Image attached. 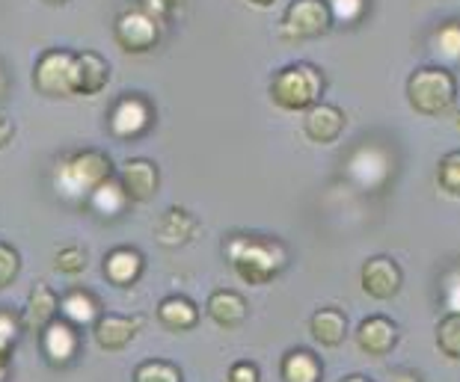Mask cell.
<instances>
[{"mask_svg": "<svg viewBox=\"0 0 460 382\" xmlns=\"http://www.w3.org/2000/svg\"><path fill=\"white\" fill-rule=\"evenodd\" d=\"M36 90L48 98H68L75 95V54L63 48H51L36 60L33 68Z\"/></svg>", "mask_w": 460, "mask_h": 382, "instance_id": "cell-5", "label": "cell"}, {"mask_svg": "<svg viewBox=\"0 0 460 382\" xmlns=\"http://www.w3.org/2000/svg\"><path fill=\"white\" fill-rule=\"evenodd\" d=\"M205 308H208V317L217 323L220 329H234L247 320V302L234 291H214Z\"/></svg>", "mask_w": 460, "mask_h": 382, "instance_id": "cell-18", "label": "cell"}, {"mask_svg": "<svg viewBox=\"0 0 460 382\" xmlns=\"http://www.w3.org/2000/svg\"><path fill=\"white\" fill-rule=\"evenodd\" d=\"M113 36H116V42H119L122 51L146 54V51H152V48L158 45L161 22H158V18H152L146 9L134 6V9H128V13H122L119 18H116Z\"/></svg>", "mask_w": 460, "mask_h": 382, "instance_id": "cell-7", "label": "cell"}, {"mask_svg": "<svg viewBox=\"0 0 460 382\" xmlns=\"http://www.w3.org/2000/svg\"><path fill=\"white\" fill-rule=\"evenodd\" d=\"M18 335H22V317L9 315V311H0V341L15 344Z\"/></svg>", "mask_w": 460, "mask_h": 382, "instance_id": "cell-33", "label": "cell"}, {"mask_svg": "<svg viewBox=\"0 0 460 382\" xmlns=\"http://www.w3.org/2000/svg\"><path fill=\"white\" fill-rule=\"evenodd\" d=\"M143 267H146L143 255L137 252L134 247L111 249L104 255V264H102L104 279L111 282V285H116V288H131L134 282L143 276Z\"/></svg>", "mask_w": 460, "mask_h": 382, "instance_id": "cell-14", "label": "cell"}, {"mask_svg": "<svg viewBox=\"0 0 460 382\" xmlns=\"http://www.w3.org/2000/svg\"><path fill=\"white\" fill-rule=\"evenodd\" d=\"M39 338H42V352H45L48 365H54V368L72 365L77 350H81V332H77V326H72L68 320H60V317L48 323Z\"/></svg>", "mask_w": 460, "mask_h": 382, "instance_id": "cell-10", "label": "cell"}, {"mask_svg": "<svg viewBox=\"0 0 460 382\" xmlns=\"http://www.w3.org/2000/svg\"><path fill=\"white\" fill-rule=\"evenodd\" d=\"M457 95L455 74L439 65L416 68L407 77V101L419 116H443L452 110Z\"/></svg>", "mask_w": 460, "mask_h": 382, "instance_id": "cell-3", "label": "cell"}, {"mask_svg": "<svg viewBox=\"0 0 460 382\" xmlns=\"http://www.w3.org/2000/svg\"><path fill=\"white\" fill-rule=\"evenodd\" d=\"M282 379L286 382H321V361L315 352L295 350L282 359Z\"/></svg>", "mask_w": 460, "mask_h": 382, "instance_id": "cell-23", "label": "cell"}, {"mask_svg": "<svg viewBox=\"0 0 460 382\" xmlns=\"http://www.w3.org/2000/svg\"><path fill=\"white\" fill-rule=\"evenodd\" d=\"M119 184L125 195H128V202H152L155 195H158V187H161V172L158 166L146 158H131L122 163L119 169Z\"/></svg>", "mask_w": 460, "mask_h": 382, "instance_id": "cell-11", "label": "cell"}, {"mask_svg": "<svg viewBox=\"0 0 460 382\" xmlns=\"http://www.w3.org/2000/svg\"><path fill=\"white\" fill-rule=\"evenodd\" d=\"M434 51L443 60L460 63V22H448L434 33Z\"/></svg>", "mask_w": 460, "mask_h": 382, "instance_id": "cell-26", "label": "cell"}, {"mask_svg": "<svg viewBox=\"0 0 460 382\" xmlns=\"http://www.w3.org/2000/svg\"><path fill=\"white\" fill-rule=\"evenodd\" d=\"M140 326L143 317H125V315H113V311H102L99 320L93 323V335L95 344L104 352H119L137 338Z\"/></svg>", "mask_w": 460, "mask_h": 382, "instance_id": "cell-12", "label": "cell"}, {"mask_svg": "<svg viewBox=\"0 0 460 382\" xmlns=\"http://www.w3.org/2000/svg\"><path fill=\"white\" fill-rule=\"evenodd\" d=\"M259 368L252 361H234L229 368V382H259Z\"/></svg>", "mask_w": 460, "mask_h": 382, "instance_id": "cell-34", "label": "cell"}, {"mask_svg": "<svg viewBox=\"0 0 460 382\" xmlns=\"http://www.w3.org/2000/svg\"><path fill=\"white\" fill-rule=\"evenodd\" d=\"M247 4L259 6V9H268V6H273V4H277V0H247Z\"/></svg>", "mask_w": 460, "mask_h": 382, "instance_id": "cell-38", "label": "cell"}, {"mask_svg": "<svg viewBox=\"0 0 460 382\" xmlns=\"http://www.w3.org/2000/svg\"><path fill=\"white\" fill-rule=\"evenodd\" d=\"M13 136H15V125L9 119H0V149H6L13 143Z\"/></svg>", "mask_w": 460, "mask_h": 382, "instance_id": "cell-37", "label": "cell"}, {"mask_svg": "<svg viewBox=\"0 0 460 382\" xmlns=\"http://www.w3.org/2000/svg\"><path fill=\"white\" fill-rule=\"evenodd\" d=\"M455 125L460 127V110H457V116H455Z\"/></svg>", "mask_w": 460, "mask_h": 382, "instance_id": "cell-41", "label": "cell"}, {"mask_svg": "<svg viewBox=\"0 0 460 382\" xmlns=\"http://www.w3.org/2000/svg\"><path fill=\"white\" fill-rule=\"evenodd\" d=\"M166 6L175 9V6H184V0H166Z\"/></svg>", "mask_w": 460, "mask_h": 382, "instance_id": "cell-40", "label": "cell"}, {"mask_svg": "<svg viewBox=\"0 0 460 382\" xmlns=\"http://www.w3.org/2000/svg\"><path fill=\"white\" fill-rule=\"evenodd\" d=\"M226 258L232 270L247 285H268L286 270L288 252L279 240L256 238V234H234L226 240Z\"/></svg>", "mask_w": 460, "mask_h": 382, "instance_id": "cell-1", "label": "cell"}, {"mask_svg": "<svg viewBox=\"0 0 460 382\" xmlns=\"http://www.w3.org/2000/svg\"><path fill=\"white\" fill-rule=\"evenodd\" d=\"M140 9H146L152 18H158L161 24H164V18L172 13V9L166 6V0H140Z\"/></svg>", "mask_w": 460, "mask_h": 382, "instance_id": "cell-35", "label": "cell"}, {"mask_svg": "<svg viewBox=\"0 0 460 382\" xmlns=\"http://www.w3.org/2000/svg\"><path fill=\"white\" fill-rule=\"evenodd\" d=\"M60 315L63 320H68L72 326H93L95 320L102 315V306L93 300V293L86 291H68L66 297L60 300Z\"/></svg>", "mask_w": 460, "mask_h": 382, "instance_id": "cell-21", "label": "cell"}, {"mask_svg": "<svg viewBox=\"0 0 460 382\" xmlns=\"http://www.w3.org/2000/svg\"><path fill=\"white\" fill-rule=\"evenodd\" d=\"M345 131V113L332 104H315L306 110V119H303V134L309 136L312 143L327 145L332 140H339V134Z\"/></svg>", "mask_w": 460, "mask_h": 382, "instance_id": "cell-15", "label": "cell"}, {"mask_svg": "<svg viewBox=\"0 0 460 382\" xmlns=\"http://www.w3.org/2000/svg\"><path fill=\"white\" fill-rule=\"evenodd\" d=\"M321 95H324V74L309 63L286 65L270 77V98L282 110L303 113L315 107Z\"/></svg>", "mask_w": 460, "mask_h": 382, "instance_id": "cell-2", "label": "cell"}, {"mask_svg": "<svg viewBox=\"0 0 460 382\" xmlns=\"http://www.w3.org/2000/svg\"><path fill=\"white\" fill-rule=\"evenodd\" d=\"M48 4H66V0H48Z\"/></svg>", "mask_w": 460, "mask_h": 382, "instance_id": "cell-42", "label": "cell"}, {"mask_svg": "<svg viewBox=\"0 0 460 382\" xmlns=\"http://www.w3.org/2000/svg\"><path fill=\"white\" fill-rule=\"evenodd\" d=\"M398 344V326L389 317H366L357 326V347L368 356H386Z\"/></svg>", "mask_w": 460, "mask_h": 382, "instance_id": "cell-16", "label": "cell"}, {"mask_svg": "<svg viewBox=\"0 0 460 382\" xmlns=\"http://www.w3.org/2000/svg\"><path fill=\"white\" fill-rule=\"evenodd\" d=\"M9 365H13V344H6V341H0V382L6 379Z\"/></svg>", "mask_w": 460, "mask_h": 382, "instance_id": "cell-36", "label": "cell"}, {"mask_svg": "<svg viewBox=\"0 0 460 382\" xmlns=\"http://www.w3.org/2000/svg\"><path fill=\"white\" fill-rule=\"evenodd\" d=\"M437 184L446 193L460 195V152H448L437 166Z\"/></svg>", "mask_w": 460, "mask_h": 382, "instance_id": "cell-28", "label": "cell"}, {"mask_svg": "<svg viewBox=\"0 0 460 382\" xmlns=\"http://www.w3.org/2000/svg\"><path fill=\"white\" fill-rule=\"evenodd\" d=\"M330 13L332 22L350 24L362 15V0H330Z\"/></svg>", "mask_w": 460, "mask_h": 382, "instance_id": "cell-31", "label": "cell"}, {"mask_svg": "<svg viewBox=\"0 0 460 382\" xmlns=\"http://www.w3.org/2000/svg\"><path fill=\"white\" fill-rule=\"evenodd\" d=\"M18 273H22V255L9 247V243H0V291L15 285Z\"/></svg>", "mask_w": 460, "mask_h": 382, "instance_id": "cell-30", "label": "cell"}, {"mask_svg": "<svg viewBox=\"0 0 460 382\" xmlns=\"http://www.w3.org/2000/svg\"><path fill=\"white\" fill-rule=\"evenodd\" d=\"M60 315V300H57V293L48 288V285H33L31 297H27V306H24V315H22V326L27 332H36V335H42V329L48 326L51 320H57Z\"/></svg>", "mask_w": 460, "mask_h": 382, "instance_id": "cell-17", "label": "cell"}, {"mask_svg": "<svg viewBox=\"0 0 460 382\" xmlns=\"http://www.w3.org/2000/svg\"><path fill=\"white\" fill-rule=\"evenodd\" d=\"M113 178V163L99 149H84L72 154L57 169V190L63 195H90L99 184Z\"/></svg>", "mask_w": 460, "mask_h": 382, "instance_id": "cell-4", "label": "cell"}, {"mask_svg": "<svg viewBox=\"0 0 460 382\" xmlns=\"http://www.w3.org/2000/svg\"><path fill=\"white\" fill-rule=\"evenodd\" d=\"M443 300L448 306V315H460V270L448 273L443 285Z\"/></svg>", "mask_w": 460, "mask_h": 382, "instance_id": "cell-32", "label": "cell"}, {"mask_svg": "<svg viewBox=\"0 0 460 382\" xmlns=\"http://www.w3.org/2000/svg\"><path fill=\"white\" fill-rule=\"evenodd\" d=\"M155 110L143 95H125L116 101L111 113V134L119 140H137L152 127Z\"/></svg>", "mask_w": 460, "mask_h": 382, "instance_id": "cell-8", "label": "cell"}, {"mask_svg": "<svg viewBox=\"0 0 460 382\" xmlns=\"http://www.w3.org/2000/svg\"><path fill=\"white\" fill-rule=\"evenodd\" d=\"M339 382H371V379H368V377H362V374H350V377L339 379Z\"/></svg>", "mask_w": 460, "mask_h": 382, "instance_id": "cell-39", "label": "cell"}, {"mask_svg": "<svg viewBox=\"0 0 460 382\" xmlns=\"http://www.w3.org/2000/svg\"><path fill=\"white\" fill-rule=\"evenodd\" d=\"M437 347L448 359H460V315H448L437 326Z\"/></svg>", "mask_w": 460, "mask_h": 382, "instance_id": "cell-27", "label": "cell"}, {"mask_svg": "<svg viewBox=\"0 0 460 382\" xmlns=\"http://www.w3.org/2000/svg\"><path fill=\"white\" fill-rule=\"evenodd\" d=\"M332 27V13L327 0H291L282 15L286 39H318Z\"/></svg>", "mask_w": 460, "mask_h": 382, "instance_id": "cell-6", "label": "cell"}, {"mask_svg": "<svg viewBox=\"0 0 460 382\" xmlns=\"http://www.w3.org/2000/svg\"><path fill=\"white\" fill-rule=\"evenodd\" d=\"M111 83V63L95 51L75 54V95H99Z\"/></svg>", "mask_w": 460, "mask_h": 382, "instance_id": "cell-13", "label": "cell"}, {"mask_svg": "<svg viewBox=\"0 0 460 382\" xmlns=\"http://www.w3.org/2000/svg\"><path fill=\"white\" fill-rule=\"evenodd\" d=\"M193 231H197V220L184 208H170L158 222V243L161 247H184Z\"/></svg>", "mask_w": 460, "mask_h": 382, "instance_id": "cell-20", "label": "cell"}, {"mask_svg": "<svg viewBox=\"0 0 460 382\" xmlns=\"http://www.w3.org/2000/svg\"><path fill=\"white\" fill-rule=\"evenodd\" d=\"M359 282H362V291H366L371 300H393L401 291L404 273H401V267L393 258H386V255H375V258H368L366 264H362Z\"/></svg>", "mask_w": 460, "mask_h": 382, "instance_id": "cell-9", "label": "cell"}, {"mask_svg": "<svg viewBox=\"0 0 460 382\" xmlns=\"http://www.w3.org/2000/svg\"><path fill=\"white\" fill-rule=\"evenodd\" d=\"M54 270L63 273V276H77V273L86 270V252L81 247H63L54 255Z\"/></svg>", "mask_w": 460, "mask_h": 382, "instance_id": "cell-29", "label": "cell"}, {"mask_svg": "<svg viewBox=\"0 0 460 382\" xmlns=\"http://www.w3.org/2000/svg\"><path fill=\"white\" fill-rule=\"evenodd\" d=\"M134 382H181V370L170 361L149 359L134 368Z\"/></svg>", "mask_w": 460, "mask_h": 382, "instance_id": "cell-25", "label": "cell"}, {"mask_svg": "<svg viewBox=\"0 0 460 382\" xmlns=\"http://www.w3.org/2000/svg\"><path fill=\"white\" fill-rule=\"evenodd\" d=\"M158 320L164 323L166 329L172 332H184L193 329L199 320V308L193 306L188 297H166L158 302Z\"/></svg>", "mask_w": 460, "mask_h": 382, "instance_id": "cell-22", "label": "cell"}, {"mask_svg": "<svg viewBox=\"0 0 460 382\" xmlns=\"http://www.w3.org/2000/svg\"><path fill=\"white\" fill-rule=\"evenodd\" d=\"M309 332L321 347H339L348 335V317L339 308H321L312 315Z\"/></svg>", "mask_w": 460, "mask_h": 382, "instance_id": "cell-19", "label": "cell"}, {"mask_svg": "<svg viewBox=\"0 0 460 382\" xmlns=\"http://www.w3.org/2000/svg\"><path fill=\"white\" fill-rule=\"evenodd\" d=\"M90 204H93V211L99 213V217H119L122 208L128 204V195H125L119 181L111 178V181L99 184V187L90 193Z\"/></svg>", "mask_w": 460, "mask_h": 382, "instance_id": "cell-24", "label": "cell"}]
</instances>
